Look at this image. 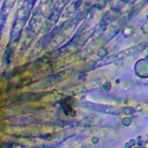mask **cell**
I'll return each instance as SVG.
<instances>
[{
  "instance_id": "6da1fadb",
  "label": "cell",
  "mask_w": 148,
  "mask_h": 148,
  "mask_svg": "<svg viewBox=\"0 0 148 148\" xmlns=\"http://www.w3.org/2000/svg\"><path fill=\"white\" fill-rule=\"evenodd\" d=\"M84 108H89L94 111H98V112H105V113H113L117 114L119 113L112 106H108V105H102V104H92V103H82L81 104Z\"/></svg>"
}]
</instances>
